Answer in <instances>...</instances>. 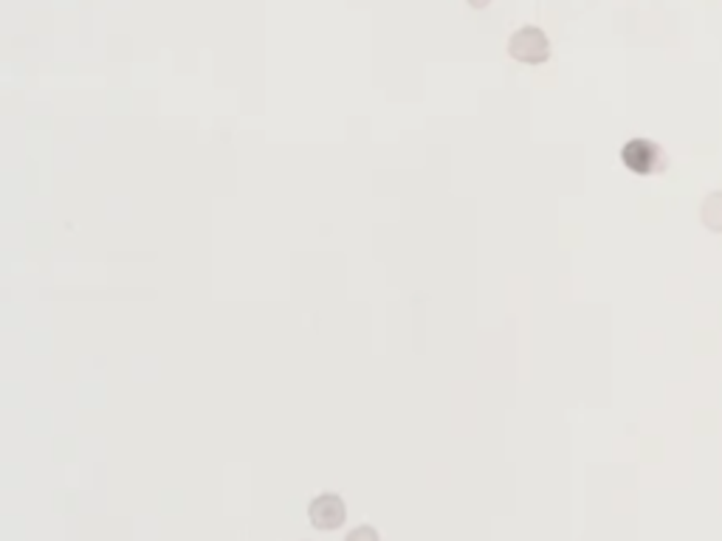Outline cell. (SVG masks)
Instances as JSON below:
<instances>
[{
	"label": "cell",
	"mask_w": 722,
	"mask_h": 541,
	"mask_svg": "<svg viewBox=\"0 0 722 541\" xmlns=\"http://www.w3.org/2000/svg\"><path fill=\"white\" fill-rule=\"evenodd\" d=\"M700 220L708 232L722 234V192H711L700 206Z\"/></svg>",
	"instance_id": "277c9868"
},
{
	"label": "cell",
	"mask_w": 722,
	"mask_h": 541,
	"mask_svg": "<svg viewBox=\"0 0 722 541\" xmlns=\"http://www.w3.org/2000/svg\"><path fill=\"white\" fill-rule=\"evenodd\" d=\"M345 541H381V539H378L376 527L361 525V527H356V530H350Z\"/></svg>",
	"instance_id": "5b68a950"
},
{
	"label": "cell",
	"mask_w": 722,
	"mask_h": 541,
	"mask_svg": "<svg viewBox=\"0 0 722 541\" xmlns=\"http://www.w3.org/2000/svg\"><path fill=\"white\" fill-rule=\"evenodd\" d=\"M508 54L522 65H542L550 60V40L539 26H522L508 40Z\"/></svg>",
	"instance_id": "7a4b0ae2"
},
{
	"label": "cell",
	"mask_w": 722,
	"mask_h": 541,
	"mask_svg": "<svg viewBox=\"0 0 722 541\" xmlns=\"http://www.w3.org/2000/svg\"><path fill=\"white\" fill-rule=\"evenodd\" d=\"M308 519L316 530H336V527L345 525L347 519V508L345 499L339 494H322L316 496L308 508Z\"/></svg>",
	"instance_id": "3957f363"
},
{
	"label": "cell",
	"mask_w": 722,
	"mask_h": 541,
	"mask_svg": "<svg viewBox=\"0 0 722 541\" xmlns=\"http://www.w3.org/2000/svg\"><path fill=\"white\" fill-rule=\"evenodd\" d=\"M621 161L635 175H660L669 170V155L652 139H629L621 147Z\"/></svg>",
	"instance_id": "6da1fadb"
},
{
	"label": "cell",
	"mask_w": 722,
	"mask_h": 541,
	"mask_svg": "<svg viewBox=\"0 0 722 541\" xmlns=\"http://www.w3.org/2000/svg\"><path fill=\"white\" fill-rule=\"evenodd\" d=\"M466 3H469L471 9H486L491 0H466Z\"/></svg>",
	"instance_id": "8992f818"
}]
</instances>
